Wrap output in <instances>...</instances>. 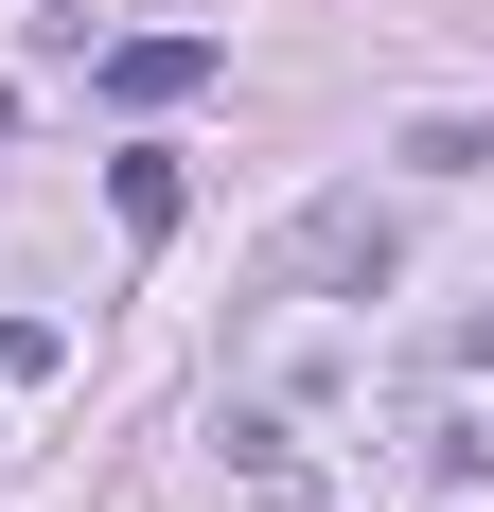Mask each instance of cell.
Segmentation results:
<instances>
[{"label": "cell", "instance_id": "277c9868", "mask_svg": "<svg viewBox=\"0 0 494 512\" xmlns=\"http://www.w3.org/2000/svg\"><path fill=\"white\" fill-rule=\"evenodd\" d=\"M230 460H247V477H265V512H318V477H300V460H283V424H230Z\"/></svg>", "mask_w": 494, "mask_h": 512}, {"label": "cell", "instance_id": "7a4b0ae2", "mask_svg": "<svg viewBox=\"0 0 494 512\" xmlns=\"http://www.w3.org/2000/svg\"><path fill=\"white\" fill-rule=\"evenodd\" d=\"M177 89H212V36H124L106 53V106H177Z\"/></svg>", "mask_w": 494, "mask_h": 512}, {"label": "cell", "instance_id": "3957f363", "mask_svg": "<svg viewBox=\"0 0 494 512\" xmlns=\"http://www.w3.org/2000/svg\"><path fill=\"white\" fill-rule=\"evenodd\" d=\"M106 212H124V230H142V248H159V230L195 212V177H177V159H106Z\"/></svg>", "mask_w": 494, "mask_h": 512}, {"label": "cell", "instance_id": "6da1fadb", "mask_svg": "<svg viewBox=\"0 0 494 512\" xmlns=\"http://www.w3.org/2000/svg\"><path fill=\"white\" fill-rule=\"evenodd\" d=\"M389 265H406V212H389V195H318V212H283L265 283H300V301H371Z\"/></svg>", "mask_w": 494, "mask_h": 512}, {"label": "cell", "instance_id": "5b68a950", "mask_svg": "<svg viewBox=\"0 0 494 512\" xmlns=\"http://www.w3.org/2000/svg\"><path fill=\"white\" fill-rule=\"evenodd\" d=\"M477 354H494V336H477Z\"/></svg>", "mask_w": 494, "mask_h": 512}]
</instances>
